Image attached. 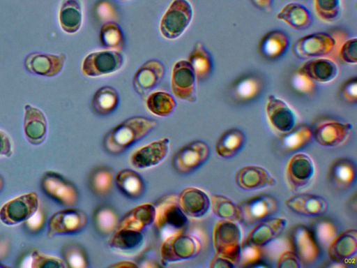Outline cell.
Returning <instances> with one entry per match:
<instances>
[{
  "instance_id": "cell-1",
  "label": "cell",
  "mask_w": 357,
  "mask_h": 268,
  "mask_svg": "<svg viewBox=\"0 0 357 268\" xmlns=\"http://www.w3.org/2000/svg\"><path fill=\"white\" fill-rule=\"evenodd\" d=\"M158 124L157 120L143 116L128 117L105 133L103 149L110 154H121L148 135Z\"/></svg>"
},
{
  "instance_id": "cell-2",
  "label": "cell",
  "mask_w": 357,
  "mask_h": 268,
  "mask_svg": "<svg viewBox=\"0 0 357 268\" xmlns=\"http://www.w3.org/2000/svg\"><path fill=\"white\" fill-rule=\"evenodd\" d=\"M155 207V217L153 223L162 237L166 239L185 232L188 219L178 204L176 196H163Z\"/></svg>"
},
{
  "instance_id": "cell-3",
  "label": "cell",
  "mask_w": 357,
  "mask_h": 268,
  "mask_svg": "<svg viewBox=\"0 0 357 268\" xmlns=\"http://www.w3.org/2000/svg\"><path fill=\"white\" fill-rule=\"evenodd\" d=\"M337 45L333 35L314 32L298 38L291 46V52L298 59L325 57L335 52Z\"/></svg>"
},
{
  "instance_id": "cell-4",
  "label": "cell",
  "mask_w": 357,
  "mask_h": 268,
  "mask_svg": "<svg viewBox=\"0 0 357 268\" xmlns=\"http://www.w3.org/2000/svg\"><path fill=\"white\" fill-rule=\"evenodd\" d=\"M212 240L215 254L233 260L238 266L241 231L236 222L223 219L216 222Z\"/></svg>"
},
{
  "instance_id": "cell-5",
  "label": "cell",
  "mask_w": 357,
  "mask_h": 268,
  "mask_svg": "<svg viewBox=\"0 0 357 268\" xmlns=\"http://www.w3.org/2000/svg\"><path fill=\"white\" fill-rule=\"evenodd\" d=\"M192 17V7L188 0H173L160 20L161 34L169 40L176 39L188 29Z\"/></svg>"
},
{
  "instance_id": "cell-6",
  "label": "cell",
  "mask_w": 357,
  "mask_h": 268,
  "mask_svg": "<svg viewBox=\"0 0 357 268\" xmlns=\"http://www.w3.org/2000/svg\"><path fill=\"white\" fill-rule=\"evenodd\" d=\"M211 154L208 144L200 140L190 141L174 152L172 165L180 174H190L202 167Z\"/></svg>"
},
{
  "instance_id": "cell-7",
  "label": "cell",
  "mask_w": 357,
  "mask_h": 268,
  "mask_svg": "<svg viewBox=\"0 0 357 268\" xmlns=\"http://www.w3.org/2000/svg\"><path fill=\"white\" fill-rule=\"evenodd\" d=\"M201 249V243L195 236L180 233L165 239L161 248V262H175L195 257Z\"/></svg>"
},
{
  "instance_id": "cell-8",
  "label": "cell",
  "mask_w": 357,
  "mask_h": 268,
  "mask_svg": "<svg viewBox=\"0 0 357 268\" xmlns=\"http://www.w3.org/2000/svg\"><path fill=\"white\" fill-rule=\"evenodd\" d=\"M42 191L58 204L71 207L79 200V193L70 180L53 171L45 172L40 180Z\"/></svg>"
},
{
  "instance_id": "cell-9",
  "label": "cell",
  "mask_w": 357,
  "mask_h": 268,
  "mask_svg": "<svg viewBox=\"0 0 357 268\" xmlns=\"http://www.w3.org/2000/svg\"><path fill=\"white\" fill-rule=\"evenodd\" d=\"M311 129L312 140L317 144L325 147H336L347 142L353 126L349 122L325 118L317 121Z\"/></svg>"
},
{
  "instance_id": "cell-10",
  "label": "cell",
  "mask_w": 357,
  "mask_h": 268,
  "mask_svg": "<svg viewBox=\"0 0 357 268\" xmlns=\"http://www.w3.org/2000/svg\"><path fill=\"white\" fill-rule=\"evenodd\" d=\"M288 240L291 250L295 253L301 265H311L320 256V246L311 230L303 224L293 225L289 231Z\"/></svg>"
},
{
  "instance_id": "cell-11",
  "label": "cell",
  "mask_w": 357,
  "mask_h": 268,
  "mask_svg": "<svg viewBox=\"0 0 357 268\" xmlns=\"http://www.w3.org/2000/svg\"><path fill=\"white\" fill-rule=\"evenodd\" d=\"M239 222L253 225L262 219L272 216L278 209L277 200L270 194L260 193L245 199L238 204Z\"/></svg>"
},
{
  "instance_id": "cell-12",
  "label": "cell",
  "mask_w": 357,
  "mask_h": 268,
  "mask_svg": "<svg viewBox=\"0 0 357 268\" xmlns=\"http://www.w3.org/2000/svg\"><path fill=\"white\" fill-rule=\"evenodd\" d=\"M123 63L121 52L110 50L93 52L84 59L82 72L90 77L104 76L118 71Z\"/></svg>"
},
{
  "instance_id": "cell-13",
  "label": "cell",
  "mask_w": 357,
  "mask_h": 268,
  "mask_svg": "<svg viewBox=\"0 0 357 268\" xmlns=\"http://www.w3.org/2000/svg\"><path fill=\"white\" fill-rule=\"evenodd\" d=\"M171 89L178 99L189 103H195L197 100V78L187 60H179L174 64L171 76Z\"/></svg>"
},
{
  "instance_id": "cell-14",
  "label": "cell",
  "mask_w": 357,
  "mask_h": 268,
  "mask_svg": "<svg viewBox=\"0 0 357 268\" xmlns=\"http://www.w3.org/2000/svg\"><path fill=\"white\" fill-rule=\"evenodd\" d=\"M87 216L78 208H67L56 211L47 224L49 236L73 234L81 232L86 225Z\"/></svg>"
},
{
  "instance_id": "cell-15",
  "label": "cell",
  "mask_w": 357,
  "mask_h": 268,
  "mask_svg": "<svg viewBox=\"0 0 357 268\" xmlns=\"http://www.w3.org/2000/svg\"><path fill=\"white\" fill-rule=\"evenodd\" d=\"M38 209V196L36 193L29 192L5 203L0 209V220L9 225L18 224L26 221Z\"/></svg>"
},
{
  "instance_id": "cell-16",
  "label": "cell",
  "mask_w": 357,
  "mask_h": 268,
  "mask_svg": "<svg viewBox=\"0 0 357 268\" xmlns=\"http://www.w3.org/2000/svg\"><path fill=\"white\" fill-rule=\"evenodd\" d=\"M165 74L164 64L157 59H149L135 71L132 84L134 91L146 99L148 95L162 82Z\"/></svg>"
},
{
  "instance_id": "cell-17",
  "label": "cell",
  "mask_w": 357,
  "mask_h": 268,
  "mask_svg": "<svg viewBox=\"0 0 357 268\" xmlns=\"http://www.w3.org/2000/svg\"><path fill=\"white\" fill-rule=\"evenodd\" d=\"M266 113L271 126L280 133L291 130L296 125V116L290 106L274 94H269Z\"/></svg>"
},
{
  "instance_id": "cell-18",
  "label": "cell",
  "mask_w": 357,
  "mask_h": 268,
  "mask_svg": "<svg viewBox=\"0 0 357 268\" xmlns=\"http://www.w3.org/2000/svg\"><path fill=\"white\" fill-rule=\"evenodd\" d=\"M315 169L313 161L306 154H294L286 167L287 178L291 188L298 190L307 186L312 181Z\"/></svg>"
},
{
  "instance_id": "cell-19",
  "label": "cell",
  "mask_w": 357,
  "mask_h": 268,
  "mask_svg": "<svg viewBox=\"0 0 357 268\" xmlns=\"http://www.w3.org/2000/svg\"><path fill=\"white\" fill-rule=\"evenodd\" d=\"M287 224V220L283 217L266 218L253 225L245 239L261 248L278 238Z\"/></svg>"
},
{
  "instance_id": "cell-20",
  "label": "cell",
  "mask_w": 357,
  "mask_h": 268,
  "mask_svg": "<svg viewBox=\"0 0 357 268\" xmlns=\"http://www.w3.org/2000/svg\"><path fill=\"white\" fill-rule=\"evenodd\" d=\"M236 184L244 191H255L273 186L277 181L264 168L259 165H245L239 168L234 176Z\"/></svg>"
},
{
  "instance_id": "cell-21",
  "label": "cell",
  "mask_w": 357,
  "mask_h": 268,
  "mask_svg": "<svg viewBox=\"0 0 357 268\" xmlns=\"http://www.w3.org/2000/svg\"><path fill=\"white\" fill-rule=\"evenodd\" d=\"M169 140L167 137L153 141L135 151L130 163L137 169H147L160 163L167 156Z\"/></svg>"
},
{
  "instance_id": "cell-22",
  "label": "cell",
  "mask_w": 357,
  "mask_h": 268,
  "mask_svg": "<svg viewBox=\"0 0 357 268\" xmlns=\"http://www.w3.org/2000/svg\"><path fill=\"white\" fill-rule=\"evenodd\" d=\"M289 45V36L283 31L274 29L266 32L260 38L257 50L262 59L273 61L284 55Z\"/></svg>"
},
{
  "instance_id": "cell-23",
  "label": "cell",
  "mask_w": 357,
  "mask_h": 268,
  "mask_svg": "<svg viewBox=\"0 0 357 268\" xmlns=\"http://www.w3.org/2000/svg\"><path fill=\"white\" fill-rule=\"evenodd\" d=\"M284 203L291 211L305 216H319L326 213L328 207L323 197L308 193L294 194Z\"/></svg>"
},
{
  "instance_id": "cell-24",
  "label": "cell",
  "mask_w": 357,
  "mask_h": 268,
  "mask_svg": "<svg viewBox=\"0 0 357 268\" xmlns=\"http://www.w3.org/2000/svg\"><path fill=\"white\" fill-rule=\"evenodd\" d=\"M181 210L188 216L201 218L209 210L211 200L202 189L195 187L183 188L177 196Z\"/></svg>"
},
{
  "instance_id": "cell-25",
  "label": "cell",
  "mask_w": 357,
  "mask_h": 268,
  "mask_svg": "<svg viewBox=\"0 0 357 268\" xmlns=\"http://www.w3.org/2000/svg\"><path fill=\"white\" fill-rule=\"evenodd\" d=\"M327 179L336 189L346 190L351 188L356 179L355 163L345 157L335 158L328 167Z\"/></svg>"
},
{
  "instance_id": "cell-26",
  "label": "cell",
  "mask_w": 357,
  "mask_h": 268,
  "mask_svg": "<svg viewBox=\"0 0 357 268\" xmlns=\"http://www.w3.org/2000/svg\"><path fill=\"white\" fill-rule=\"evenodd\" d=\"M326 248L331 260L344 262L354 257L357 252L356 229L348 228L337 234Z\"/></svg>"
},
{
  "instance_id": "cell-27",
  "label": "cell",
  "mask_w": 357,
  "mask_h": 268,
  "mask_svg": "<svg viewBox=\"0 0 357 268\" xmlns=\"http://www.w3.org/2000/svg\"><path fill=\"white\" fill-rule=\"evenodd\" d=\"M264 87L263 79L255 73H248L234 80L229 87L230 97L238 103H247L255 100Z\"/></svg>"
},
{
  "instance_id": "cell-28",
  "label": "cell",
  "mask_w": 357,
  "mask_h": 268,
  "mask_svg": "<svg viewBox=\"0 0 357 268\" xmlns=\"http://www.w3.org/2000/svg\"><path fill=\"white\" fill-rule=\"evenodd\" d=\"M66 58L64 54L54 55L35 52L26 57L24 66L31 73L52 77L62 70Z\"/></svg>"
},
{
  "instance_id": "cell-29",
  "label": "cell",
  "mask_w": 357,
  "mask_h": 268,
  "mask_svg": "<svg viewBox=\"0 0 357 268\" xmlns=\"http://www.w3.org/2000/svg\"><path fill=\"white\" fill-rule=\"evenodd\" d=\"M155 217V207L151 203L135 206L119 220L116 230L127 229L142 231L151 225Z\"/></svg>"
},
{
  "instance_id": "cell-30",
  "label": "cell",
  "mask_w": 357,
  "mask_h": 268,
  "mask_svg": "<svg viewBox=\"0 0 357 268\" xmlns=\"http://www.w3.org/2000/svg\"><path fill=\"white\" fill-rule=\"evenodd\" d=\"M298 68L314 82L321 84L332 82L339 73L336 63L326 57L309 59Z\"/></svg>"
},
{
  "instance_id": "cell-31",
  "label": "cell",
  "mask_w": 357,
  "mask_h": 268,
  "mask_svg": "<svg viewBox=\"0 0 357 268\" xmlns=\"http://www.w3.org/2000/svg\"><path fill=\"white\" fill-rule=\"evenodd\" d=\"M24 131L28 141L32 144H39L45 140L47 133V121L39 109L29 104L24 107Z\"/></svg>"
},
{
  "instance_id": "cell-32",
  "label": "cell",
  "mask_w": 357,
  "mask_h": 268,
  "mask_svg": "<svg viewBox=\"0 0 357 268\" xmlns=\"http://www.w3.org/2000/svg\"><path fill=\"white\" fill-rule=\"evenodd\" d=\"M276 18L296 30L307 29L313 23L311 12L304 5L290 2L284 6L276 15Z\"/></svg>"
},
{
  "instance_id": "cell-33",
  "label": "cell",
  "mask_w": 357,
  "mask_h": 268,
  "mask_svg": "<svg viewBox=\"0 0 357 268\" xmlns=\"http://www.w3.org/2000/svg\"><path fill=\"white\" fill-rule=\"evenodd\" d=\"M245 141V135L240 129L227 128L219 135L215 141V153L221 158H231L242 150Z\"/></svg>"
},
{
  "instance_id": "cell-34",
  "label": "cell",
  "mask_w": 357,
  "mask_h": 268,
  "mask_svg": "<svg viewBox=\"0 0 357 268\" xmlns=\"http://www.w3.org/2000/svg\"><path fill=\"white\" fill-rule=\"evenodd\" d=\"M187 61L195 73L197 81L204 82L212 75L214 68L213 57L202 42L195 43Z\"/></svg>"
},
{
  "instance_id": "cell-35",
  "label": "cell",
  "mask_w": 357,
  "mask_h": 268,
  "mask_svg": "<svg viewBox=\"0 0 357 268\" xmlns=\"http://www.w3.org/2000/svg\"><path fill=\"white\" fill-rule=\"evenodd\" d=\"M114 181L119 191L130 199H138L144 195V180L140 174L132 169L120 170L115 175Z\"/></svg>"
},
{
  "instance_id": "cell-36",
  "label": "cell",
  "mask_w": 357,
  "mask_h": 268,
  "mask_svg": "<svg viewBox=\"0 0 357 268\" xmlns=\"http://www.w3.org/2000/svg\"><path fill=\"white\" fill-rule=\"evenodd\" d=\"M312 140L311 127L305 124H296L291 130L280 133L278 139L279 147L284 152L300 150Z\"/></svg>"
},
{
  "instance_id": "cell-37",
  "label": "cell",
  "mask_w": 357,
  "mask_h": 268,
  "mask_svg": "<svg viewBox=\"0 0 357 268\" xmlns=\"http://www.w3.org/2000/svg\"><path fill=\"white\" fill-rule=\"evenodd\" d=\"M83 15L79 0H63L60 7L59 21L61 29L67 34L78 31L82 23Z\"/></svg>"
},
{
  "instance_id": "cell-38",
  "label": "cell",
  "mask_w": 357,
  "mask_h": 268,
  "mask_svg": "<svg viewBox=\"0 0 357 268\" xmlns=\"http://www.w3.org/2000/svg\"><path fill=\"white\" fill-rule=\"evenodd\" d=\"M119 104V96L116 90L110 86L98 88L91 99V107L98 115L106 116L116 110Z\"/></svg>"
},
{
  "instance_id": "cell-39",
  "label": "cell",
  "mask_w": 357,
  "mask_h": 268,
  "mask_svg": "<svg viewBox=\"0 0 357 268\" xmlns=\"http://www.w3.org/2000/svg\"><path fill=\"white\" fill-rule=\"evenodd\" d=\"M144 243L141 231L121 229L116 230L110 238L111 248L121 252H132L138 250Z\"/></svg>"
},
{
  "instance_id": "cell-40",
  "label": "cell",
  "mask_w": 357,
  "mask_h": 268,
  "mask_svg": "<svg viewBox=\"0 0 357 268\" xmlns=\"http://www.w3.org/2000/svg\"><path fill=\"white\" fill-rule=\"evenodd\" d=\"M99 40L102 47L121 52L125 46V36L121 27L114 22L104 23L99 31Z\"/></svg>"
},
{
  "instance_id": "cell-41",
  "label": "cell",
  "mask_w": 357,
  "mask_h": 268,
  "mask_svg": "<svg viewBox=\"0 0 357 268\" xmlns=\"http://www.w3.org/2000/svg\"><path fill=\"white\" fill-rule=\"evenodd\" d=\"M146 105L154 115L167 117L174 112L176 102L169 93L157 91L148 95L146 98Z\"/></svg>"
},
{
  "instance_id": "cell-42",
  "label": "cell",
  "mask_w": 357,
  "mask_h": 268,
  "mask_svg": "<svg viewBox=\"0 0 357 268\" xmlns=\"http://www.w3.org/2000/svg\"><path fill=\"white\" fill-rule=\"evenodd\" d=\"M113 181V172L106 166L93 168L89 177V188L98 196L107 195L112 190Z\"/></svg>"
},
{
  "instance_id": "cell-43",
  "label": "cell",
  "mask_w": 357,
  "mask_h": 268,
  "mask_svg": "<svg viewBox=\"0 0 357 268\" xmlns=\"http://www.w3.org/2000/svg\"><path fill=\"white\" fill-rule=\"evenodd\" d=\"M93 222L96 230L102 234L114 232L119 223V218L115 210L107 204L97 207L93 213Z\"/></svg>"
},
{
  "instance_id": "cell-44",
  "label": "cell",
  "mask_w": 357,
  "mask_h": 268,
  "mask_svg": "<svg viewBox=\"0 0 357 268\" xmlns=\"http://www.w3.org/2000/svg\"><path fill=\"white\" fill-rule=\"evenodd\" d=\"M210 208L213 214L223 220L239 222V210L238 204L227 197L220 195H212Z\"/></svg>"
},
{
  "instance_id": "cell-45",
  "label": "cell",
  "mask_w": 357,
  "mask_h": 268,
  "mask_svg": "<svg viewBox=\"0 0 357 268\" xmlns=\"http://www.w3.org/2000/svg\"><path fill=\"white\" fill-rule=\"evenodd\" d=\"M63 261L68 267L86 268L89 260L86 250L79 243L72 241L65 244L61 251Z\"/></svg>"
},
{
  "instance_id": "cell-46",
  "label": "cell",
  "mask_w": 357,
  "mask_h": 268,
  "mask_svg": "<svg viewBox=\"0 0 357 268\" xmlns=\"http://www.w3.org/2000/svg\"><path fill=\"white\" fill-rule=\"evenodd\" d=\"M310 229L319 246L327 247L337 234L335 225L327 218H317Z\"/></svg>"
},
{
  "instance_id": "cell-47",
  "label": "cell",
  "mask_w": 357,
  "mask_h": 268,
  "mask_svg": "<svg viewBox=\"0 0 357 268\" xmlns=\"http://www.w3.org/2000/svg\"><path fill=\"white\" fill-rule=\"evenodd\" d=\"M21 267L33 268H56L65 267L63 260L54 256L44 255L40 251L33 250L23 258Z\"/></svg>"
},
{
  "instance_id": "cell-48",
  "label": "cell",
  "mask_w": 357,
  "mask_h": 268,
  "mask_svg": "<svg viewBox=\"0 0 357 268\" xmlns=\"http://www.w3.org/2000/svg\"><path fill=\"white\" fill-rule=\"evenodd\" d=\"M314 9L320 20L326 22L336 20L341 12V0H313Z\"/></svg>"
},
{
  "instance_id": "cell-49",
  "label": "cell",
  "mask_w": 357,
  "mask_h": 268,
  "mask_svg": "<svg viewBox=\"0 0 357 268\" xmlns=\"http://www.w3.org/2000/svg\"><path fill=\"white\" fill-rule=\"evenodd\" d=\"M261 255V247L245 239L241 243L238 266L250 267L254 263L260 260Z\"/></svg>"
},
{
  "instance_id": "cell-50",
  "label": "cell",
  "mask_w": 357,
  "mask_h": 268,
  "mask_svg": "<svg viewBox=\"0 0 357 268\" xmlns=\"http://www.w3.org/2000/svg\"><path fill=\"white\" fill-rule=\"evenodd\" d=\"M292 88L302 95H312L316 90V82L297 68L291 79Z\"/></svg>"
},
{
  "instance_id": "cell-51",
  "label": "cell",
  "mask_w": 357,
  "mask_h": 268,
  "mask_svg": "<svg viewBox=\"0 0 357 268\" xmlns=\"http://www.w3.org/2000/svg\"><path fill=\"white\" fill-rule=\"evenodd\" d=\"M340 59L349 64L357 63V38H348L342 42L337 51Z\"/></svg>"
},
{
  "instance_id": "cell-52",
  "label": "cell",
  "mask_w": 357,
  "mask_h": 268,
  "mask_svg": "<svg viewBox=\"0 0 357 268\" xmlns=\"http://www.w3.org/2000/svg\"><path fill=\"white\" fill-rule=\"evenodd\" d=\"M340 95L344 100L350 103L357 101V77L353 76L344 80L339 87Z\"/></svg>"
},
{
  "instance_id": "cell-53",
  "label": "cell",
  "mask_w": 357,
  "mask_h": 268,
  "mask_svg": "<svg viewBox=\"0 0 357 268\" xmlns=\"http://www.w3.org/2000/svg\"><path fill=\"white\" fill-rule=\"evenodd\" d=\"M301 266L297 255L291 250L282 252L276 262L277 268H301Z\"/></svg>"
},
{
  "instance_id": "cell-54",
  "label": "cell",
  "mask_w": 357,
  "mask_h": 268,
  "mask_svg": "<svg viewBox=\"0 0 357 268\" xmlns=\"http://www.w3.org/2000/svg\"><path fill=\"white\" fill-rule=\"evenodd\" d=\"M24 222L26 229L30 232L35 233L41 230L45 222L44 213L40 209H37Z\"/></svg>"
},
{
  "instance_id": "cell-55",
  "label": "cell",
  "mask_w": 357,
  "mask_h": 268,
  "mask_svg": "<svg viewBox=\"0 0 357 268\" xmlns=\"http://www.w3.org/2000/svg\"><path fill=\"white\" fill-rule=\"evenodd\" d=\"M236 267H237L236 262L215 253L209 263V267L211 268H234Z\"/></svg>"
},
{
  "instance_id": "cell-56",
  "label": "cell",
  "mask_w": 357,
  "mask_h": 268,
  "mask_svg": "<svg viewBox=\"0 0 357 268\" xmlns=\"http://www.w3.org/2000/svg\"><path fill=\"white\" fill-rule=\"evenodd\" d=\"M13 153V144L10 137L0 130V156L9 157Z\"/></svg>"
},
{
  "instance_id": "cell-57",
  "label": "cell",
  "mask_w": 357,
  "mask_h": 268,
  "mask_svg": "<svg viewBox=\"0 0 357 268\" xmlns=\"http://www.w3.org/2000/svg\"><path fill=\"white\" fill-rule=\"evenodd\" d=\"M252 7L257 10L264 12L270 13L273 7L275 0H248Z\"/></svg>"
},
{
  "instance_id": "cell-58",
  "label": "cell",
  "mask_w": 357,
  "mask_h": 268,
  "mask_svg": "<svg viewBox=\"0 0 357 268\" xmlns=\"http://www.w3.org/2000/svg\"><path fill=\"white\" fill-rule=\"evenodd\" d=\"M10 248V240L5 236L0 237V261L8 254Z\"/></svg>"
},
{
  "instance_id": "cell-59",
  "label": "cell",
  "mask_w": 357,
  "mask_h": 268,
  "mask_svg": "<svg viewBox=\"0 0 357 268\" xmlns=\"http://www.w3.org/2000/svg\"><path fill=\"white\" fill-rule=\"evenodd\" d=\"M109 267H137L138 265L133 262L127 261V260H121L116 262L115 263H112L109 265Z\"/></svg>"
},
{
  "instance_id": "cell-60",
  "label": "cell",
  "mask_w": 357,
  "mask_h": 268,
  "mask_svg": "<svg viewBox=\"0 0 357 268\" xmlns=\"http://www.w3.org/2000/svg\"><path fill=\"white\" fill-rule=\"evenodd\" d=\"M3 184V179H2V177L0 176V191H1V190L2 189Z\"/></svg>"
},
{
  "instance_id": "cell-61",
  "label": "cell",
  "mask_w": 357,
  "mask_h": 268,
  "mask_svg": "<svg viewBox=\"0 0 357 268\" xmlns=\"http://www.w3.org/2000/svg\"><path fill=\"white\" fill-rule=\"evenodd\" d=\"M119 1H128V0H119Z\"/></svg>"
}]
</instances>
